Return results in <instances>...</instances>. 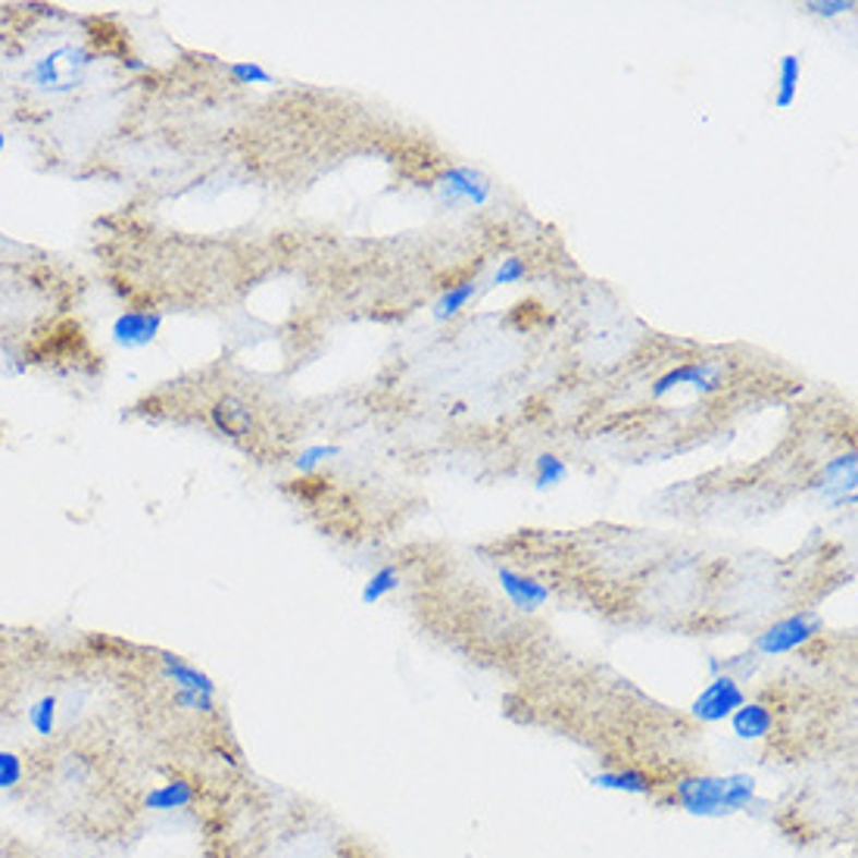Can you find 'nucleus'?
Masks as SVG:
<instances>
[{
    "label": "nucleus",
    "mask_w": 858,
    "mask_h": 858,
    "mask_svg": "<svg viewBox=\"0 0 858 858\" xmlns=\"http://www.w3.org/2000/svg\"><path fill=\"white\" fill-rule=\"evenodd\" d=\"M159 678L172 687V702L194 712V715H213L219 709V687L213 678L201 672L197 665H191L188 658L172 653H159Z\"/></svg>",
    "instance_id": "obj_1"
},
{
    "label": "nucleus",
    "mask_w": 858,
    "mask_h": 858,
    "mask_svg": "<svg viewBox=\"0 0 858 858\" xmlns=\"http://www.w3.org/2000/svg\"><path fill=\"white\" fill-rule=\"evenodd\" d=\"M724 787H727V774H684L668 787L662 806H675L693 818H727Z\"/></svg>",
    "instance_id": "obj_2"
},
{
    "label": "nucleus",
    "mask_w": 858,
    "mask_h": 858,
    "mask_svg": "<svg viewBox=\"0 0 858 858\" xmlns=\"http://www.w3.org/2000/svg\"><path fill=\"white\" fill-rule=\"evenodd\" d=\"M90 67V53L85 47L63 45L50 50L41 57L35 67L28 69V82L32 88L45 90V94H67L82 85L85 72Z\"/></svg>",
    "instance_id": "obj_3"
},
{
    "label": "nucleus",
    "mask_w": 858,
    "mask_h": 858,
    "mask_svg": "<svg viewBox=\"0 0 858 858\" xmlns=\"http://www.w3.org/2000/svg\"><path fill=\"white\" fill-rule=\"evenodd\" d=\"M824 631V618L818 612H793L787 618L769 625L762 633H756L752 640V653L756 655H790L802 650L806 643H812L818 633Z\"/></svg>",
    "instance_id": "obj_4"
},
{
    "label": "nucleus",
    "mask_w": 858,
    "mask_h": 858,
    "mask_svg": "<svg viewBox=\"0 0 858 858\" xmlns=\"http://www.w3.org/2000/svg\"><path fill=\"white\" fill-rule=\"evenodd\" d=\"M744 702V680H737L734 675H718V678H712L702 687V693L697 700L690 702V715L700 724H722L727 722Z\"/></svg>",
    "instance_id": "obj_5"
},
{
    "label": "nucleus",
    "mask_w": 858,
    "mask_h": 858,
    "mask_svg": "<svg viewBox=\"0 0 858 858\" xmlns=\"http://www.w3.org/2000/svg\"><path fill=\"white\" fill-rule=\"evenodd\" d=\"M675 387H693V390H700V394H712V390L722 387V365L709 360L684 362L678 368L665 372V375L655 382L650 394H653V400H662V397L672 394Z\"/></svg>",
    "instance_id": "obj_6"
},
{
    "label": "nucleus",
    "mask_w": 858,
    "mask_h": 858,
    "mask_svg": "<svg viewBox=\"0 0 858 858\" xmlns=\"http://www.w3.org/2000/svg\"><path fill=\"white\" fill-rule=\"evenodd\" d=\"M437 191H440V197L450 201V204L472 206H484L491 201V194H494L491 181L484 179L478 169H472V166H452V169H447V172L437 179Z\"/></svg>",
    "instance_id": "obj_7"
},
{
    "label": "nucleus",
    "mask_w": 858,
    "mask_h": 858,
    "mask_svg": "<svg viewBox=\"0 0 858 858\" xmlns=\"http://www.w3.org/2000/svg\"><path fill=\"white\" fill-rule=\"evenodd\" d=\"M858 487V459L856 452H843L831 459L821 472L818 491L831 506H853Z\"/></svg>",
    "instance_id": "obj_8"
},
{
    "label": "nucleus",
    "mask_w": 858,
    "mask_h": 858,
    "mask_svg": "<svg viewBox=\"0 0 858 858\" xmlns=\"http://www.w3.org/2000/svg\"><path fill=\"white\" fill-rule=\"evenodd\" d=\"M197 799H201V790H197L194 781H188V777H169V781H162V784L150 787V790L141 796V809H147V812L154 814H176L191 809Z\"/></svg>",
    "instance_id": "obj_9"
},
{
    "label": "nucleus",
    "mask_w": 858,
    "mask_h": 858,
    "mask_svg": "<svg viewBox=\"0 0 858 858\" xmlns=\"http://www.w3.org/2000/svg\"><path fill=\"white\" fill-rule=\"evenodd\" d=\"M497 578H499V588L506 593V600H509L519 612L543 609V606L549 603V596H553L543 581L531 578V575H524V571H516V568H499Z\"/></svg>",
    "instance_id": "obj_10"
},
{
    "label": "nucleus",
    "mask_w": 858,
    "mask_h": 858,
    "mask_svg": "<svg viewBox=\"0 0 858 858\" xmlns=\"http://www.w3.org/2000/svg\"><path fill=\"white\" fill-rule=\"evenodd\" d=\"M159 328H162V313L157 310H125L122 316L113 322V340L119 347H147L150 340H157Z\"/></svg>",
    "instance_id": "obj_11"
},
{
    "label": "nucleus",
    "mask_w": 858,
    "mask_h": 858,
    "mask_svg": "<svg viewBox=\"0 0 858 858\" xmlns=\"http://www.w3.org/2000/svg\"><path fill=\"white\" fill-rule=\"evenodd\" d=\"M727 722H730L734 737L744 740V744H762V740H769L771 734H774V727H777V718H774L771 705L749 700H746Z\"/></svg>",
    "instance_id": "obj_12"
},
{
    "label": "nucleus",
    "mask_w": 858,
    "mask_h": 858,
    "mask_svg": "<svg viewBox=\"0 0 858 858\" xmlns=\"http://www.w3.org/2000/svg\"><path fill=\"white\" fill-rule=\"evenodd\" d=\"M590 787L609 793H625V796H653L655 777L643 769H606L590 774Z\"/></svg>",
    "instance_id": "obj_13"
},
{
    "label": "nucleus",
    "mask_w": 858,
    "mask_h": 858,
    "mask_svg": "<svg viewBox=\"0 0 858 858\" xmlns=\"http://www.w3.org/2000/svg\"><path fill=\"white\" fill-rule=\"evenodd\" d=\"M756 799H759V781L752 774H744V771L727 774V787H724V812H727V818L749 812L756 806Z\"/></svg>",
    "instance_id": "obj_14"
},
{
    "label": "nucleus",
    "mask_w": 858,
    "mask_h": 858,
    "mask_svg": "<svg viewBox=\"0 0 858 858\" xmlns=\"http://www.w3.org/2000/svg\"><path fill=\"white\" fill-rule=\"evenodd\" d=\"M213 422H216V428L228 434V437H247L250 428H253L250 409L244 407L241 400H234V397H226V400H219V403L213 407Z\"/></svg>",
    "instance_id": "obj_15"
},
{
    "label": "nucleus",
    "mask_w": 858,
    "mask_h": 858,
    "mask_svg": "<svg viewBox=\"0 0 858 858\" xmlns=\"http://www.w3.org/2000/svg\"><path fill=\"white\" fill-rule=\"evenodd\" d=\"M799 78H802V60L796 53L781 57L777 67V85H774V107L777 110H790L799 97Z\"/></svg>",
    "instance_id": "obj_16"
},
{
    "label": "nucleus",
    "mask_w": 858,
    "mask_h": 858,
    "mask_svg": "<svg viewBox=\"0 0 858 858\" xmlns=\"http://www.w3.org/2000/svg\"><path fill=\"white\" fill-rule=\"evenodd\" d=\"M25 722H28V730L41 740H50L57 734V722H60V700L53 693H45L38 700L28 705L25 712Z\"/></svg>",
    "instance_id": "obj_17"
},
{
    "label": "nucleus",
    "mask_w": 858,
    "mask_h": 858,
    "mask_svg": "<svg viewBox=\"0 0 858 858\" xmlns=\"http://www.w3.org/2000/svg\"><path fill=\"white\" fill-rule=\"evenodd\" d=\"M474 291H478V285L474 281H462V285H450L444 294H440V300L434 303V322H450L452 316H459L466 306H469V300L474 297Z\"/></svg>",
    "instance_id": "obj_18"
},
{
    "label": "nucleus",
    "mask_w": 858,
    "mask_h": 858,
    "mask_svg": "<svg viewBox=\"0 0 858 858\" xmlns=\"http://www.w3.org/2000/svg\"><path fill=\"white\" fill-rule=\"evenodd\" d=\"M394 590H400V568L397 565H385V568H378L365 584H362V606H375V603H382L385 596H390Z\"/></svg>",
    "instance_id": "obj_19"
},
{
    "label": "nucleus",
    "mask_w": 858,
    "mask_h": 858,
    "mask_svg": "<svg viewBox=\"0 0 858 858\" xmlns=\"http://www.w3.org/2000/svg\"><path fill=\"white\" fill-rule=\"evenodd\" d=\"M25 777H28V759L16 749L0 746V793L23 790Z\"/></svg>",
    "instance_id": "obj_20"
},
{
    "label": "nucleus",
    "mask_w": 858,
    "mask_h": 858,
    "mask_svg": "<svg viewBox=\"0 0 858 858\" xmlns=\"http://www.w3.org/2000/svg\"><path fill=\"white\" fill-rule=\"evenodd\" d=\"M565 478H568V462L565 459L553 456V452L537 456V462H534V487L537 491H553V487L563 484Z\"/></svg>",
    "instance_id": "obj_21"
},
{
    "label": "nucleus",
    "mask_w": 858,
    "mask_h": 858,
    "mask_svg": "<svg viewBox=\"0 0 858 858\" xmlns=\"http://www.w3.org/2000/svg\"><path fill=\"white\" fill-rule=\"evenodd\" d=\"M802 10H806L809 16L834 20V16H843V13H853L856 3H853V0H809V3H802Z\"/></svg>",
    "instance_id": "obj_22"
},
{
    "label": "nucleus",
    "mask_w": 858,
    "mask_h": 858,
    "mask_svg": "<svg viewBox=\"0 0 858 858\" xmlns=\"http://www.w3.org/2000/svg\"><path fill=\"white\" fill-rule=\"evenodd\" d=\"M524 278H528V266H524V259H516V256L503 259L499 269L494 271V285H519Z\"/></svg>",
    "instance_id": "obj_23"
},
{
    "label": "nucleus",
    "mask_w": 858,
    "mask_h": 858,
    "mask_svg": "<svg viewBox=\"0 0 858 858\" xmlns=\"http://www.w3.org/2000/svg\"><path fill=\"white\" fill-rule=\"evenodd\" d=\"M231 75L241 85H271V75L259 63H231Z\"/></svg>",
    "instance_id": "obj_24"
},
{
    "label": "nucleus",
    "mask_w": 858,
    "mask_h": 858,
    "mask_svg": "<svg viewBox=\"0 0 858 858\" xmlns=\"http://www.w3.org/2000/svg\"><path fill=\"white\" fill-rule=\"evenodd\" d=\"M338 447H325V444H316V447H310V450H303L300 456H297V469L300 472H313L322 459H331V456H338Z\"/></svg>",
    "instance_id": "obj_25"
},
{
    "label": "nucleus",
    "mask_w": 858,
    "mask_h": 858,
    "mask_svg": "<svg viewBox=\"0 0 858 858\" xmlns=\"http://www.w3.org/2000/svg\"><path fill=\"white\" fill-rule=\"evenodd\" d=\"M709 675H712V678H718V675H722V658H718V655H712V658H709Z\"/></svg>",
    "instance_id": "obj_26"
},
{
    "label": "nucleus",
    "mask_w": 858,
    "mask_h": 858,
    "mask_svg": "<svg viewBox=\"0 0 858 858\" xmlns=\"http://www.w3.org/2000/svg\"><path fill=\"white\" fill-rule=\"evenodd\" d=\"M3 144H7V137H3V132H0V154H3Z\"/></svg>",
    "instance_id": "obj_27"
},
{
    "label": "nucleus",
    "mask_w": 858,
    "mask_h": 858,
    "mask_svg": "<svg viewBox=\"0 0 858 858\" xmlns=\"http://www.w3.org/2000/svg\"><path fill=\"white\" fill-rule=\"evenodd\" d=\"M88 858H94V856H88Z\"/></svg>",
    "instance_id": "obj_28"
}]
</instances>
